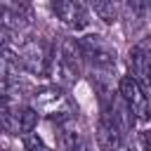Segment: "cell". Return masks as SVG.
<instances>
[{"instance_id":"7","label":"cell","mask_w":151,"mask_h":151,"mask_svg":"<svg viewBox=\"0 0 151 151\" xmlns=\"http://www.w3.org/2000/svg\"><path fill=\"white\" fill-rule=\"evenodd\" d=\"M94 139H97V149L99 151H120L125 146V130L109 113H101L99 120H97Z\"/></svg>"},{"instance_id":"4","label":"cell","mask_w":151,"mask_h":151,"mask_svg":"<svg viewBox=\"0 0 151 151\" xmlns=\"http://www.w3.org/2000/svg\"><path fill=\"white\" fill-rule=\"evenodd\" d=\"M78 42H80V50H83L85 61L92 64L94 68H99V71H111V68L116 66L118 52H116V47H113L104 35H99V33H87V35H83Z\"/></svg>"},{"instance_id":"6","label":"cell","mask_w":151,"mask_h":151,"mask_svg":"<svg viewBox=\"0 0 151 151\" xmlns=\"http://www.w3.org/2000/svg\"><path fill=\"white\" fill-rule=\"evenodd\" d=\"M50 9L71 31H83L90 24V12L83 0H50Z\"/></svg>"},{"instance_id":"5","label":"cell","mask_w":151,"mask_h":151,"mask_svg":"<svg viewBox=\"0 0 151 151\" xmlns=\"http://www.w3.org/2000/svg\"><path fill=\"white\" fill-rule=\"evenodd\" d=\"M118 92L123 97V101L127 104V109L132 111L134 120L139 123H146L151 118V101H149V94L146 90L132 78V76H123L118 80Z\"/></svg>"},{"instance_id":"1","label":"cell","mask_w":151,"mask_h":151,"mask_svg":"<svg viewBox=\"0 0 151 151\" xmlns=\"http://www.w3.org/2000/svg\"><path fill=\"white\" fill-rule=\"evenodd\" d=\"M5 59L14 61L17 68L31 76H50L54 47L42 38H28L24 42H17V47H5Z\"/></svg>"},{"instance_id":"11","label":"cell","mask_w":151,"mask_h":151,"mask_svg":"<svg viewBox=\"0 0 151 151\" xmlns=\"http://www.w3.org/2000/svg\"><path fill=\"white\" fill-rule=\"evenodd\" d=\"M38 118H40V113L33 106H21V111H19V134L21 137L33 134V130L38 125Z\"/></svg>"},{"instance_id":"12","label":"cell","mask_w":151,"mask_h":151,"mask_svg":"<svg viewBox=\"0 0 151 151\" xmlns=\"http://www.w3.org/2000/svg\"><path fill=\"white\" fill-rule=\"evenodd\" d=\"M92 9L106 21V24H113L116 17H118V0H90Z\"/></svg>"},{"instance_id":"9","label":"cell","mask_w":151,"mask_h":151,"mask_svg":"<svg viewBox=\"0 0 151 151\" xmlns=\"http://www.w3.org/2000/svg\"><path fill=\"white\" fill-rule=\"evenodd\" d=\"M127 76H132L144 90L151 87V61L137 45L127 52Z\"/></svg>"},{"instance_id":"16","label":"cell","mask_w":151,"mask_h":151,"mask_svg":"<svg viewBox=\"0 0 151 151\" xmlns=\"http://www.w3.org/2000/svg\"><path fill=\"white\" fill-rule=\"evenodd\" d=\"M118 2H120V0H118Z\"/></svg>"},{"instance_id":"8","label":"cell","mask_w":151,"mask_h":151,"mask_svg":"<svg viewBox=\"0 0 151 151\" xmlns=\"http://www.w3.org/2000/svg\"><path fill=\"white\" fill-rule=\"evenodd\" d=\"M2 17H5V31L19 33V28H24L33 17L31 0H2Z\"/></svg>"},{"instance_id":"2","label":"cell","mask_w":151,"mask_h":151,"mask_svg":"<svg viewBox=\"0 0 151 151\" xmlns=\"http://www.w3.org/2000/svg\"><path fill=\"white\" fill-rule=\"evenodd\" d=\"M31 106H33L40 116L57 118L59 123H68V120H73V116L78 113L76 101H73L71 94H68L64 87H59V85H47V87H40L38 92H33Z\"/></svg>"},{"instance_id":"10","label":"cell","mask_w":151,"mask_h":151,"mask_svg":"<svg viewBox=\"0 0 151 151\" xmlns=\"http://www.w3.org/2000/svg\"><path fill=\"white\" fill-rule=\"evenodd\" d=\"M61 146H64V151H90V146H87V139L83 137V132H80V127L78 125H73L71 120L68 123H61Z\"/></svg>"},{"instance_id":"3","label":"cell","mask_w":151,"mask_h":151,"mask_svg":"<svg viewBox=\"0 0 151 151\" xmlns=\"http://www.w3.org/2000/svg\"><path fill=\"white\" fill-rule=\"evenodd\" d=\"M83 66H85V57L80 50L78 40H61L59 47L54 50V59H52V73L61 85H71L83 76Z\"/></svg>"},{"instance_id":"13","label":"cell","mask_w":151,"mask_h":151,"mask_svg":"<svg viewBox=\"0 0 151 151\" xmlns=\"http://www.w3.org/2000/svg\"><path fill=\"white\" fill-rule=\"evenodd\" d=\"M24 149H26V151H52V149L42 142V137H38L35 132L24 137Z\"/></svg>"},{"instance_id":"15","label":"cell","mask_w":151,"mask_h":151,"mask_svg":"<svg viewBox=\"0 0 151 151\" xmlns=\"http://www.w3.org/2000/svg\"><path fill=\"white\" fill-rule=\"evenodd\" d=\"M120 151H134V149H132V146H127V144H125V146H123V149H120Z\"/></svg>"},{"instance_id":"14","label":"cell","mask_w":151,"mask_h":151,"mask_svg":"<svg viewBox=\"0 0 151 151\" xmlns=\"http://www.w3.org/2000/svg\"><path fill=\"white\" fill-rule=\"evenodd\" d=\"M137 47H139V50L146 54V59L151 61V35H149V38H144L142 42H137Z\"/></svg>"}]
</instances>
